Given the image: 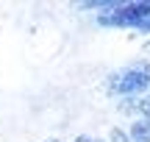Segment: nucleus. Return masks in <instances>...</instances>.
I'll return each instance as SVG.
<instances>
[{
	"label": "nucleus",
	"instance_id": "5",
	"mask_svg": "<svg viewBox=\"0 0 150 142\" xmlns=\"http://www.w3.org/2000/svg\"><path fill=\"white\" fill-rule=\"evenodd\" d=\"M111 142H131V139H128V134H125V131L114 128V131H111Z\"/></svg>",
	"mask_w": 150,
	"mask_h": 142
},
{
	"label": "nucleus",
	"instance_id": "3",
	"mask_svg": "<svg viewBox=\"0 0 150 142\" xmlns=\"http://www.w3.org/2000/svg\"><path fill=\"white\" fill-rule=\"evenodd\" d=\"M128 139H131V142H150V120L134 123L131 131H128Z\"/></svg>",
	"mask_w": 150,
	"mask_h": 142
},
{
	"label": "nucleus",
	"instance_id": "6",
	"mask_svg": "<svg viewBox=\"0 0 150 142\" xmlns=\"http://www.w3.org/2000/svg\"><path fill=\"white\" fill-rule=\"evenodd\" d=\"M47 142H59V139H47Z\"/></svg>",
	"mask_w": 150,
	"mask_h": 142
},
{
	"label": "nucleus",
	"instance_id": "2",
	"mask_svg": "<svg viewBox=\"0 0 150 142\" xmlns=\"http://www.w3.org/2000/svg\"><path fill=\"white\" fill-rule=\"evenodd\" d=\"M108 92L120 95V98H142L150 89V64L147 61H136V64L120 67L108 75Z\"/></svg>",
	"mask_w": 150,
	"mask_h": 142
},
{
	"label": "nucleus",
	"instance_id": "1",
	"mask_svg": "<svg viewBox=\"0 0 150 142\" xmlns=\"http://www.w3.org/2000/svg\"><path fill=\"white\" fill-rule=\"evenodd\" d=\"M97 22L108 28H139L150 33V0L139 3H111L106 11L97 14Z\"/></svg>",
	"mask_w": 150,
	"mask_h": 142
},
{
	"label": "nucleus",
	"instance_id": "4",
	"mask_svg": "<svg viewBox=\"0 0 150 142\" xmlns=\"http://www.w3.org/2000/svg\"><path fill=\"white\" fill-rule=\"evenodd\" d=\"M139 114H142V120H150V95L139 100Z\"/></svg>",
	"mask_w": 150,
	"mask_h": 142
}]
</instances>
